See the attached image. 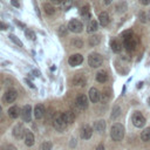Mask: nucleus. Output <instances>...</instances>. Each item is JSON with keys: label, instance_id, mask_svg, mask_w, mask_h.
Returning a JSON list of instances; mask_svg holds the SVG:
<instances>
[{"label": "nucleus", "instance_id": "nucleus-1", "mask_svg": "<svg viewBox=\"0 0 150 150\" xmlns=\"http://www.w3.org/2000/svg\"><path fill=\"white\" fill-rule=\"evenodd\" d=\"M123 36H124V47L128 52H132L135 50L136 48V45H137V40H136V36L134 35V33L131 30H127L123 33Z\"/></svg>", "mask_w": 150, "mask_h": 150}, {"label": "nucleus", "instance_id": "nucleus-2", "mask_svg": "<svg viewBox=\"0 0 150 150\" xmlns=\"http://www.w3.org/2000/svg\"><path fill=\"white\" fill-rule=\"evenodd\" d=\"M110 135H111V138L114 141H117V142L122 141L124 137V127L121 123L112 124V127L110 129Z\"/></svg>", "mask_w": 150, "mask_h": 150}, {"label": "nucleus", "instance_id": "nucleus-3", "mask_svg": "<svg viewBox=\"0 0 150 150\" xmlns=\"http://www.w3.org/2000/svg\"><path fill=\"white\" fill-rule=\"evenodd\" d=\"M53 127L57 130V131H63L67 128V122L63 118V115L61 112H56L53 116Z\"/></svg>", "mask_w": 150, "mask_h": 150}, {"label": "nucleus", "instance_id": "nucleus-4", "mask_svg": "<svg viewBox=\"0 0 150 150\" xmlns=\"http://www.w3.org/2000/svg\"><path fill=\"white\" fill-rule=\"evenodd\" d=\"M102 62H103V59L98 53H91L88 57V63L93 68H98L100 66H102Z\"/></svg>", "mask_w": 150, "mask_h": 150}, {"label": "nucleus", "instance_id": "nucleus-5", "mask_svg": "<svg viewBox=\"0 0 150 150\" xmlns=\"http://www.w3.org/2000/svg\"><path fill=\"white\" fill-rule=\"evenodd\" d=\"M131 121H132V124L136 127V128H143L145 125V117L139 112V111H135L131 116Z\"/></svg>", "mask_w": 150, "mask_h": 150}, {"label": "nucleus", "instance_id": "nucleus-6", "mask_svg": "<svg viewBox=\"0 0 150 150\" xmlns=\"http://www.w3.org/2000/svg\"><path fill=\"white\" fill-rule=\"evenodd\" d=\"M68 29L73 33H81L82 29H83V25L80 20L77 19H71L68 23Z\"/></svg>", "mask_w": 150, "mask_h": 150}, {"label": "nucleus", "instance_id": "nucleus-7", "mask_svg": "<svg viewBox=\"0 0 150 150\" xmlns=\"http://www.w3.org/2000/svg\"><path fill=\"white\" fill-rule=\"evenodd\" d=\"M16 97H18V93H16V90H14V89H9V90H7V91L5 93V95L2 96V101H4V103L9 104V103H13V102L16 100Z\"/></svg>", "mask_w": 150, "mask_h": 150}, {"label": "nucleus", "instance_id": "nucleus-8", "mask_svg": "<svg viewBox=\"0 0 150 150\" xmlns=\"http://www.w3.org/2000/svg\"><path fill=\"white\" fill-rule=\"evenodd\" d=\"M75 104H76V107H77L79 110H86V109L88 108V104H89L88 97H87L86 95H79V96L76 97Z\"/></svg>", "mask_w": 150, "mask_h": 150}, {"label": "nucleus", "instance_id": "nucleus-9", "mask_svg": "<svg viewBox=\"0 0 150 150\" xmlns=\"http://www.w3.org/2000/svg\"><path fill=\"white\" fill-rule=\"evenodd\" d=\"M21 117L23 122H30L32 120V107L29 104L23 105L22 110H21Z\"/></svg>", "mask_w": 150, "mask_h": 150}, {"label": "nucleus", "instance_id": "nucleus-10", "mask_svg": "<svg viewBox=\"0 0 150 150\" xmlns=\"http://www.w3.org/2000/svg\"><path fill=\"white\" fill-rule=\"evenodd\" d=\"M80 136L83 139H89L93 136V128L89 124H84L80 130Z\"/></svg>", "mask_w": 150, "mask_h": 150}, {"label": "nucleus", "instance_id": "nucleus-11", "mask_svg": "<svg viewBox=\"0 0 150 150\" xmlns=\"http://www.w3.org/2000/svg\"><path fill=\"white\" fill-rule=\"evenodd\" d=\"M82 62H83V56L81 54H74V55L69 56V59H68V63L73 67L80 66Z\"/></svg>", "mask_w": 150, "mask_h": 150}, {"label": "nucleus", "instance_id": "nucleus-12", "mask_svg": "<svg viewBox=\"0 0 150 150\" xmlns=\"http://www.w3.org/2000/svg\"><path fill=\"white\" fill-rule=\"evenodd\" d=\"M25 132H26V130H25L22 123H18V124L13 128V136L16 137V138H21V137H23Z\"/></svg>", "mask_w": 150, "mask_h": 150}, {"label": "nucleus", "instance_id": "nucleus-13", "mask_svg": "<svg viewBox=\"0 0 150 150\" xmlns=\"http://www.w3.org/2000/svg\"><path fill=\"white\" fill-rule=\"evenodd\" d=\"M89 100L93 102V103H96L101 100V94L98 93V90L96 88H91L89 90Z\"/></svg>", "mask_w": 150, "mask_h": 150}, {"label": "nucleus", "instance_id": "nucleus-14", "mask_svg": "<svg viewBox=\"0 0 150 150\" xmlns=\"http://www.w3.org/2000/svg\"><path fill=\"white\" fill-rule=\"evenodd\" d=\"M46 114V110H45V107L42 104H36L35 108H34V116L36 120H40L45 116Z\"/></svg>", "mask_w": 150, "mask_h": 150}, {"label": "nucleus", "instance_id": "nucleus-15", "mask_svg": "<svg viewBox=\"0 0 150 150\" xmlns=\"http://www.w3.org/2000/svg\"><path fill=\"white\" fill-rule=\"evenodd\" d=\"M86 77L83 76V75H81V74H77V75H75L74 76V79H73V83H74V86H77V87H84L86 86Z\"/></svg>", "mask_w": 150, "mask_h": 150}, {"label": "nucleus", "instance_id": "nucleus-16", "mask_svg": "<svg viewBox=\"0 0 150 150\" xmlns=\"http://www.w3.org/2000/svg\"><path fill=\"white\" fill-rule=\"evenodd\" d=\"M62 115H63V118L67 122V124L74 123V121H75V112L73 110H67V111L62 112Z\"/></svg>", "mask_w": 150, "mask_h": 150}, {"label": "nucleus", "instance_id": "nucleus-17", "mask_svg": "<svg viewBox=\"0 0 150 150\" xmlns=\"http://www.w3.org/2000/svg\"><path fill=\"white\" fill-rule=\"evenodd\" d=\"M34 142H35V137H34L33 132L29 131V130H26V132H25V143H26V145L32 146L34 144Z\"/></svg>", "mask_w": 150, "mask_h": 150}, {"label": "nucleus", "instance_id": "nucleus-18", "mask_svg": "<svg viewBox=\"0 0 150 150\" xmlns=\"http://www.w3.org/2000/svg\"><path fill=\"white\" fill-rule=\"evenodd\" d=\"M20 114H21V110H20V108L18 105H12L8 109V116L11 118H18Z\"/></svg>", "mask_w": 150, "mask_h": 150}, {"label": "nucleus", "instance_id": "nucleus-19", "mask_svg": "<svg viewBox=\"0 0 150 150\" xmlns=\"http://www.w3.org/2000/svg\"><path fill=\"white\" fill-rule=\"evenodd\" d=\"M109 21H110V19H109V14H108L107 12H102V13L98 15V22H100L101 26L105 27V26L109 23Z\"/></svg>", "mask_w": 150, "mask_h": 150}, {"label": "nucleus", "instance_id": "nucleus-20", "mask_svg": "<svg viewBox=\"0 0 150 150\" xmlns=\"http://www.w3.org/2000/svg\"><path fill=\"white\" fill-rule=\"evenodd\" d=\"M94 130L95 131H98V132H102L104 129H105V122L103 120H98V121H95L94 122Z\"/></svg>", "mask_w": 150, "mask_h": 150}, {"label": "nucleus", "instance_id": "nucleus-21", "mask_svg": "<svg viewBox=\"0 0 150 150\" xmlns=\"http://www.w3.org/2000/svg\"><path fill=\"white\" fill-rule=\"evenodd\" d=\"M108 80V74L104 71V70H101L96 74V81L100 82V83H104L105 81Z\"/></svg>", "mask_w": 150, "mask_h": 150}, {"label": "nucleus", "instance_id": "nucleus-22", "mask_svg": "<svg viewBox=\"0 0 150 150\" xmlns=\"http://www.w3.org/2000/svg\"><path fill=\"white\" fill-rule=\"evenodd\" d=\"M97 27H98L97 21L96 20H90L89 23H88V26H87V32L88 33H94V32L97 30Z\"/></svg>", "mask_w": 150, "mask_h": 150}, {"label": "nucleus", "instance_id": "nucleus-23", "mask_svg": "<svg viewBox=\"0 0 150 150\" xmlns=\"http://www.w3.org/2000/svg\"><path fill=\"white\" fill-rule=\"evenodd\" d=\"M127 8H128V5H127V2H124V1H120V2L116 5V7H115V9H116L117 13H124V12L127 11Z\"/></svg>", "mask_w": 150, "mask_h": 150}, {"label": "nucleus", "instance_id": "nucleus-24", "mask_svg": "<svg viewBox=\"0 0 150 150\" xmlns=\"http://www.w3.org/2000/svg\"><path fill=\"white\" fill-rule=\"evenodd\" d=\"M43 9H45L47 15H53L55 13V8H54V6H52V4H45Z\"/></svg>", "mask_w": 150, "mask_h": 150}, {"label": "nucleus", "instance_id": "nucleus-25", "mask_svg": "<svg viewBox=\"0 0 150 150\" xmlns=\"http://www.w3.org/2000/svg\"><path fill=\"white\" fill-rule=\"evenodd\" d=\"M141 138H142V141H144V142L150 141V128H145V129L141 132Z\"/></svg>", "mask_w": 150, "mask_h": 150}, {"label": "nucleus", "instance_id": "nucleus-26", "mask_svg": "<svg viewBox=\"0 0 150 150\" xmlns=\"http://www.w3.org/2000/svg\"><path fill=\"white\" fill-rule=\"evenodd\" d=\"M89 6L88 5H86V6H83L82 8H81V11H80V13H81V15L84 18V19H89L90 18V12H89Z\"/></svg>", "mask_w": 150, "mask_h": 150}, {"label": "nucleus", "instance_id": "nucleus-27", "mask_svg": "<svg viewBox=\"0 0 150 150\" xmlns=\"http://www.w3.org/2000/svg\"><path fill=\"white\" fill-rule=\"evenodd\" d=\"M110 46H111V49H112L114 53H118V52H121V43H120V41H117V40H112L111 43H110Z\"/></svg>", "mask_w": 150, "mask_h": 150}, {"label": "nucleus", "instance_id": "nucleus-28", "mask_svg": "<svg viewBox=\"0 0 150 150\" xmlns=\"http://www.w3.org/2000/svg\"><path fill=\"white\" fill-rule=\"evenodd\" d=\"M120 115H121V107L120 105H115L112 108V111H111V118L112 120H116Z\"/></svg>", "mask_w": 150, "mask_h": 150}, {"label": "nucleus", "instance_id": "nucleus-29", "mask_svg": "<svg viewBox=\"0 0 150 150\" xmlns=\"http://www.w3.org/2000/svg\"><path fill=\"white\" fill-rule=\"evenodd\" d=\"M61 5H62V8H63L64 11H68V9L74 5V0H63Z\"/></svg>", "mask_w": 150, "mask_h": 150}, {"label": "nucleus", "instance_id": "nucleus-30", "mask_svg": "<svg viewBox=\"0 0 150 150\" xmlns=\"http://www.w3.org/2000/svg\"><path fill=\"white\" fill-rule=\"evenodd\" d=\"M100 43V36H97V35H93L91 38H89V45L90 46H97Z\"/></svg>", "mask_w": 150, "mask_h": 150}, {"label": "nucleus", "instance_id": "nucleus-31", "mask_svg": "<svg viewBox=\"0 0 150 150\" xmlns=\"http://www.w3.org/2000/svg\"><path fill=\"white\" fill-rule=\"evenodd\" d=\"M40 150H52V143L48 141H45L40 145Z\"/></svg>", "mask_w": 150, "mask_h": 150}, {"label": "nucleus", "instance_id": "nucleus-32", "mask_svg": "<svg viewBox=\"0 0 150 150\" xmlns=\"http://www.w3.org/2000/svg\"><path fill=\"white\" fill-rule=\"evenodd\" d=\"M25 34H26L27 39H29V40H35V33H34L33 30L26 29V30H25Z\"/></svg>", "mask_w": 150, "mask_h": 150}, {"label": "nucleus", "instance_id": "nucleus-33", "mask_svg": "<svg viewBox=\"0 0 150 150\" xmlns=\"http://www.w3.org/2000/svg\"><path fill=\"white\" fill-rule=\"evenodd\" d=\"M9 38H11V40H12L14 43H16L18 46H20V47L22 46V42H21V41L18 39V36H15L14 34H11V35H9Z\"/></svg>", "mask_w": 150, "mask_h": 150}, {"label": "nucleus", "instance_id": "nucleus-34", "mask_svg": "<svg viewBox=\"0 0 150 150\" xmlns=\"http://www.w3.org/2000/svg\"><path fill=\"white\" fill-rule=\"evenodd\" d=\"M71 43H73V46L76 47V48H81V47H83V42H82V40H79V39L73 40Z\"/></svg>", "mask_w": 150, "mask_h": 150}, {"label": "nucleus", "instance_id": "nucleus-35", "mask_svg": "<svg viewBox=\"0 0 150 150\" xmlns=\"http://www.w3.org/2000/svg\"><path fill=\"white\" fill-rule=\"evenodd\" d=\"M139 20H141L142 22H146V21H148V16H146V14H145L144 12H142V13L139 14Z\"/></svg>", "mask_w": 150, "mask_h": 150}, {"label": "nucleus", "instance_id": "nucleus-36", "mask_svg": "<svg viewBox=\"0 0 150 150\" xmlns=\"http://www.w3.org/2000/svg\"><path fill=\"white\" fill-rule=\"evenodd\" d=\"M1 150H16V148H15V146H13V145H11V144H7V145L2 146V148H1Z\"/></svg>", "mask_w": 150, "mask_h": 150}, {"label": "nucleus", "instance_id": "nucleus-37", "mask_svg": "<svg viewBox=\"0 0 150 150\" xmlns=\"http://www.w3.org/2000/svg\"><path fill=\"white\" fill-rule=\"evenodd\" d=\"M108 98H109V95L107 94V90H105V91L102 94V96H101V100H102L103 102H107V100H108Z\"/></svg>", "mask_w": 150, "mask_h": 150}, {"label": "nucleus", "instance_id": "nucleus-38", "mask_svg": "<svg viewBox=\"0 0 150 150\" xmlns=\"http://www.w3.org/2000/svg\"><path fill=\"white\" fill-rule=\"evenodd\" d=\"M59 34H61V35H66V28H64L63 26L60 27V29H59Z\"/></svg>", "mask_w": 150, "mask_h": 150}, {"label": "nucleus", "instance_id": "nucleus-39", "mask_svg": "<svg viewBox=\"0 0 150 150\" xmlns=\"http://www.w3.org/2000/svg\"><path fill=\"white\" fill-rule=\"evenodd\" d=\"M11 4H12L13 6H15V7H19V6H20V4L18 2V0H11Z\"/></svg>", "mask_w": 150, "mask_h": 150}, {"label": "nucleus", "instance_id": "nucleus-40", "mask_svg": "<svg viewBox=\"0 0 150 150\" xmlns=\"http://www.w3.org/2000/svg\"><path fill=\"white\" fill-rule=\"evenodd\" d=\"M139 2H141L142 5H144V6H146V5L150 4V0H139Z\"/></svg>", "mask_w": 150, "mask_h": 150}, {"label": "nucleus", "instance_id": "nucleus-41", "mask_svg": "<svg viewBox=\"0 0 150 150\" xmlns=\"http://www.w3.org/2000/svg\"><path fill=\"white\" fill-rule=\"evenodd\" d=\"M4 29H7V25L0 22V30H4Z\"/></svg>", "mask_w": 150, "mask_h": 150}, {"label": "nucleus", "instance_id": "nucleus-42", "mask_svg": "<svg viewBox=\"0 0 150 150\" xmlns=\"http://www.w3.org/2000/svg\"><path fill=\"white\" fill-rule=\"evenodd\" d=\"M32 74H34V76H36V77H38V76H40L39 70H33V71H32Z\"/></svg>", "mask_w": 150, "mask_h": 150}, {"label": "nucleus", "instance_id": "nucleus-43", "mask_svg": "<svg viewBox=\"0 0 150 150\" xmlns=\"http://www.w3.org/2000/svg\"><path fill=\"white\" fill-rule=\"evenodd\" d=\"M25 81H26V82H27V83H28V86H29V87H30V88H34V84H32V82H30V81H29V80H28V79H26V80H25Z\"/></svg>", "mask_w": 150, "mask_h": 150}, {"label": "nucleus", "instance_id": "nucleus-44", "mask_svg": "<svg viewBox=\"0 0 150 150\" xmlns=\"http://www.w3.org/2000/svg\"><path fill=\"white\" fill-rule=\"evenodd\" d=\"M50 1H52L53 4H56V5H57V4H62L63 0H50Z\"/></svg>", "mask_w": 150, "mask_h": 150}, {"label": "nucleus", "instance_id": "nucleus-45", "mask_svg": "<svg viewBox=\"0 0 150 150\" xmlns=\"http://www.w3.org/2000/svg\"><path fill=\"white\" fill-rule=\"evenodd\" d=\"M96 150H105V149H104V146H103L102 144H100V145L96 148Z\"/></svg>", "mask_w": 150, "mask_h": 150}, {"label": "nucleus", "instance_id": "nucleus-46", "mask_svg": "<svg viewBox=\"0 0 150 150\" xmlns=\"http://www.w3.org/2000/svg\"><path fill=\"white\" fill-rule=\"evenodd\" d=\"M111 1H112V0H104V4H105V5H109V4H111Z\"/></svg>", "mask_w": 150, "mask_h": 150}, {"label": "nucleus", "instance_id": "nucleus-47", "mask_svg": "<svg viewBox=\"0 0 150 150\" xmlns=\"http://www.w3.org/2000/svg\"><path fill=\"white\" fill-rule=\"evenodd\" d=\"M146 16H148V20H149V21H150V11H149V12H148V13H146Z\"/></svg>", "mask_w": 150, "mask_h": 150}, {"label": "nucleus", "instance_id": "nucleus-48", "mask_svg": "<svg viewBox=\"0 0 150 150\" xmlns=\"http://www.w3.org/2000/svg\"><path fill=\"white\" fill-rule=\"evenodd\" d=\"M1 112H2V109H1V107H0V116H1Z\"/></svg>", "mask_w": 150, "mask_h": 150}, {"label": "nucleus", "instance_id": "nucleus-49", "mask_svg": "<svg viewBox=\"0 0 150 150\" xmlns=\"http://www.w3.org/2000/svg\"><path fill=\"white\" fill-rule=\"evenodd\" d=\"M148 103H149V105H150V97H149V100H148Z\"/></svg>", "mask_w": 150, "mask_h": 150}]
</instances>
